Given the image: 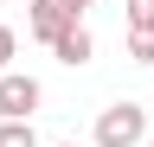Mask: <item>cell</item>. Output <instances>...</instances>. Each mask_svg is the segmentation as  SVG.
I'll return each instance as SVG.
<instances>
[{
	"label": "cell",
	"mask_w": 154,
	"mask_h": 147,
	"mask_svg": "<svg viewBox=\"0 0 154 147\" xmlns=\"http://www.w3.org/2000/svg\"><path fill=\"white\" fill-rule=\"evenodd\" d=\"M148 109L141 102H109L96 115V147H148Z\"/></svg>",
	"instance_id": "1"
},
{
	"label": "cell",
	"mask_w": 154,
	"mask_h": 147,
	"mask_svg": "<svg viewBox=\"0 0 154 147\" xmlns=\"http://www.w3.org/2000/svg\"><path fill=\"white\" fill-rule=\"evenodd\" d=\"M45 102V83L26 77V70H7L0 77V122H32V109Z\"/></svg>",
	"instance_id": "2"
},
{
	"label": "cell",
	"mask_w": 154,
	"mask_h": 147,
	"mask_svg": "<svg viewBox=\"0 0 154 147\" xmlns=\"http://www.w3.org/2000/svg\"><path fill=\"white\" fill-rule=\"evenodd\" d=\"M84 13H77V0H26V32L38 45H51L64 26H77Z\"/></svg>",
	"instance_id": "3"
},
{
	"label": "cell",
	"mask_w": 154,
	"mask_h": 147,
	"mask_svg": "<svg viewBox=\"0 0 154 147\" xmlns=\"http://www.w3.org/2000/svg\"><path fill=\"white\" fill-rule=\"evenodd\" d=\"M51 58H58V64H71V70H77V64H90V58H96L90 26H84V19H77V26H64V32L51 39Z\"/></svg>",
	"instance_id": "4"
},
{
	"label": "cell",
	"mask_w": 154,
	"mask_h": 147,
	"mask_svg": "<svg viewBox=\"0 0 154 147\" xmlns=\"http://www.w3.org/2000/svg\"><path fill=\"white\" fill-rule=\"evenodd\" d=\"M0 147H38L32 122H0Z\"/></svg>",
	"instance_id": "5"
},
{
	"label": "cell",
	"mask_w": 154,
	"mask_h": 147,
	"mask_svg": "<svg viewBox=\"0 0 154 147\" xmlns=\"http://www.w3.org/2000/svg\"><path fill=\"white\" fill-rule=\"evenodd\" d=\"M128 32H154V0H128Z\"/></svg>",
	"instance_id": "6"
},
{
	"label": "cell",
	"mask_w": 154,
	"mask_h": 147,
	"mask_svg": "<svg viewBox=\"0 0 154 147\" xmlns=\"http://www.w3.org/2000/svg\"><path fill=\"white\" fill-rule=\"evenodd\" d=\"M128 58L135 64H154V32H128Z\"/></svg>",
	"instance_id": "7"
},
{
	"label": "cell",
	"mask_w": 154,
	"mask_h": 147,
	"mask_svg": "<svg viewBox=\"0 0 154 147\" xmlns=\"http://www.w3.org/2000/svg\"><path fill=\"white\" fill-rule=\"evenodd\" d=\"M13 45H19V39H13V26H0V77H7V58H13Z\"/></svg>",
	"instance_id": "8"
},
{
	"label": "cell",
	"mask_w": 154,
	"mask_h": 147,
	"mask_svg": "<svg viewBox=\"0 0 154 147\" xmlns=\"http://www.w3.org/2000/svg\"><path fill=\"white\" fill-rule=\"evenodd\" d=\"M84 7H96V0H77V13H84Z\"/></svg>",
	"instance_id": "9"
},
{
	"label": "cell",
	"mask_w": 154,
	"mask_h": 147,
	"mask_svg": "<svg viewBox=\"0 0 154 147\" xmlns=\"http://www.w3.org/2000/svg\"><path fill=\"white\" fill-rule=\"evenodd\" d=\"M58 147H77V141H58Z\"/></svg>",
	"instance_id": "10"
},
{
	"label": "cell",
	"mask_w": 154,
	"mask_h": 147,
	"mask_svg": "<svg viewBox=\"0 0 154 147\" xmlns=\"http://www.w3.org/2000/svg\"><path fill=\"white\" fill-rule=\"evenodd\" d=\"M148 147H154V134H148Z\"/></svg>",
	"instance_id": "11"
}]
</instances>
